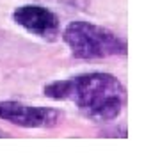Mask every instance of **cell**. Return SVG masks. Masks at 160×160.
<instances>
[{
    "instance_id": "obj_1",
    "label": "cell",
    "mask_w": 160,
    "mask_h": 160,
    "mask_svg": "<svg viewBox=\"0 0 160 160\" xmlns=\"http://www.w3.org/2000/svg\"><path fill=\"white\" fill-rule=\"evenodd\" d=\"M43 94L55 102H69L84 118L109 123L119 118L126 103V89L116 75L91 71L48 82Z\"/></svg>"
},
{
    "instance_id": "obj_2",
    "label": "cell",
    "mask_w": 160,
    "mask_h": 160,
    "mask_svg": "<svg viewBox=\"0 0 160 160\" xmlns=\"http://www.w3.org/2000/svg\"><path fill=\"white\" fill-rule=\"evenodd\" d=\"M61 38L69 48L71 55L82 61L126 55L128 50L125 38H121L114 30L103 25H96L84 20L68 23L66 29L61 32Z\"/></svg>"
},
{
    "instance_id": "obj_3",
    "label": "cell",
    "mask_w": 160,
    "mask_h": 160,
    "mask_svg": "<svg viewBox=\"0 0 160 160\" xmlns=\"http://www.w3.org/2000/svg\"><path fill=\"white\" fill-rule=\"evenodd\" d=\"M0 119L22 128H55L62 123L64 112L53 107L27 105L22 102L2 100L0 102Z\"/></svg>"
},
{
    "instance_id": "obj_4",
    "label": "cell",
    "mask_w": 160,
    "mask_h": 160,
    "mask_svg": "<svg viewBox=\"0 0 160 160\" xmlns=\"http://www.w3.org/2000/svg\"><path fill=\"white\" fill-rule=\"evenodd\" d=\"M12 22L29 34L43 41H57L61 38V20L55 12L45 6L25 4L12 11Z\"/></svg>"
},
{
    "instance_id": "obj_5",
    "label": "cell",
    "mask_w": 160,
    "mask_h": 160,
    "mask_svg": "<svg viewBox=\"0 0 160 160\" xmlns=\"http://www.w3.org/2000/svg\"><path fill=\"white\" fill-rule=\"evenodd\" d=\"M55 2H61V4H66L71 7H78V9H86L89 6V0H55Z\"/></svg>"
},
{
    "instance_id": "obj_6",
    "label": "cell",
    "mask_w": 160,
    "mask_h": 160,
    "mask_svg": "<svg viewBox=\"0 0 160 160\" xmlns=\"http://www.w3.org/2000/svg\"><path fill=\"white\" fill-rule=\"evenodd\" d=\"M2 137H7V133H6L4 130H2V128H0V139H2Z\"/></svg>"
}]
</instances>
